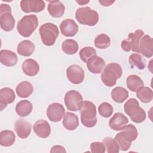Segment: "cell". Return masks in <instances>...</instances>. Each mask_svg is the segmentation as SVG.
<instances>
[{"mask_svg": "<svg viewBox=\"0 0 153 153\" xmlns=\"http://www.w3.org/2000/svg\"><path fill=\"white\" fill-rule=\"evenodd\" d=\"M81 121L86 127H93L97 123L96 108L94 104L88 100L83 101L79 109Z\"/></svg>", "mask_w": 153, "mask_h": 153, "instance_id": "6da1fadb", "label": "cell"}, {"mask_svg": "<svg viewBox=\"0 0 153 153\" xmlns=\"http://www.w3.org/2000/svg\"><path fill=\"white\" fill-rule=\"evenodd\" d=\"M123 74L121 66L116 63L107 65L101 74L103 83L108 87H112L116 84L117 80L121 78Z\"/></svg>", "mask_w": 153, "mask_h": 153, "instance_id": "7a4b0ae2", "label": "cell"}, {"mask_svg": "<svg viewBox=\"0 0 153 153\" xmlns=\"http://www.w3.org/2000/svg\"><path fill=\"white\" fill-rule=\"evenodd\" d=\"M124 109L126 114L134 123H140L146 119L145 111L140 107L139 102L136 99H129L125 103Z\"/></svg>", "mask_w": 153, "mask_h": 153, "instance_id": "3957f363", "label": "cell"}, {"mask_svg": "<svg viewBox=\"0 0 153 153\" xmlns=\"http://www.w3.org/2000/svg\"><path fill=\"white\" fill-rule=\"evenodd\" d=\"M38 25V19L36 16L33 14L26 15L18 22L17 30L20 35L27 38L32 34Z\"/></svg>", "mask_w": 153, "mask_h": 153, "instance_id": "277c9868", "label": "cell"}, {"mask_svg": "<svg viewBox=\"0 0 153 153\" xmlns=\"http://www.w3.org/2000/svg\"><path fill=\"white\" fill-rule=\"evenodd\" d=\"M42 43L47 46L54 44L59 34L57 26L52 23H45L41 25L39 29Z\"/></svg>", "mask_w": 153, "mask_h": 153, "instance_id": "5b68a950", "label": "cell"}, {"mask_svg": "<svg viewBox=\"0 0 153 153\" xmlns=\"http://www.w3.org/2000/svg\"><path fill=\"white\" fill-rule=\"evenodd\" d=\"M75 18L81 25L93 26L99 21V14L89 7H81L76 10Z\"/></svg>", "mask_w": 153, "mask_h": 153, "instance_id": "8992f818", "label": "cell"}, {"mask_svg": "<svg viewBox=\"0 0 153 153\" xmlns=\"http://www.w3.org/2000/svg\"><path fill=\"white\" fill-rule=\"evenodd\" d=\"M65 104L67 109L71 111H79L83 102L81 93L76 90H69L65 95Z\"/></svg>", "mask_w": 153, "mask_h": 153, "instance_id": "52a82bcc", "label": "cell"}, {"mask_svg": "<svg viewBox=\"0 0 153 153\" xmlns=\"http://www.w3.org/2000/svg\"><path fill=\"white\" fill-rule=\"evenodd\" d=\"M66 76L68 80L74 84H79L84 79V71L79 65H70L66 69Z\"/></svg>", "mask_w": 153, "mask_h": 153, "instance_id": "ba28073f", "label": "cell"}, {"mask_svg": "<svg viewBox=\"0 0 153 153\" xmlns=\"http://www.w3.org/2000/svg\"><path fill=\"white\" fill-rule=\"evenodd\" d=\"M65 109L63 106L59 103L50 104L47 109L46 114L48 118L52 122H59L65 115Z\"/></svg>", "mask_w": 153, "mask_h": 153, "instance_id": "9c48e42d", "label": "cell"}, {"mask_svg": "<svg viewBox=\"0 0 153 153\" xmlns=\"http://www.w3.org/2000/svg\"><path fill=\"white\" fill-rule=\"evenodd\" d=\"M22 10L26 13H39L44 10L45 7V2L43 1L22 0L20 2Z\"/></svg>", "mask_w": 153, "mask_h": 153, "instance_id": "30bf717a", "label": "cell"}, {"mask_svg": "<svg viewBox=\"0 0 153 153\" xmlns=\"http://www.w3.org/2000/svg\"><path fill=\"white\" fill-rule=\"evenodd\" d=\"M31 130V124L25 119L20 118L15 122L14 130L17 135L21 139L27 138L30 134Z\"/></svg>", "mask_w": 153, "mask_h": 153, "instance_id": "8fae6325", "label": "cell"}, {"mask_svg": "<svg viewBox=\"0 0 153 153\" xmlns=\"http://www.w3.org/2000/svg\"><path fill=\"white\" fill-rule=\"evenodd\" d=\"M60 32L66 37L75 36L78 31V26L75 22L71 19L64 20L60 24Z\"/></svg>", "mask_w": 153, "mask_h": 153, "instance_id": "7c38bea8", "label": "cell"}, {"mask_svg": "<svg viewBox=\"0 0 153 153\" xmlns=\"http://www.w3.org/2000/svg\"><path fill=\"white\" fill-rule=\"evenodd\" d=\"M139 53L148 58L152 56L153 41L149 35H145L141 38L139 44Z\"/></svg>", "mask_w": 153, "mask_h": 153, "instance_id": "4fadbf2b", "label": "cell"}, {"mask_svg": "<svg viewBox=\"0 0 153 153\" xmlns=\"http://www.w3.org/2000/svg\"><path fill=\"white\" fill-rule=\"evenodd\" d=\"M128 123V118L121 112H117L109 121V126L115 131L121 130Z\"/></svg>", "mask_w": 153, "mask_h": 153, "instance_id": "5bb4252c", "label": "cell"}, {"mask_svg": "<svg viewBox=\"0 0 153 153\" xmlns=\"http://www.w3.org/2000/svg\"><path fill=\"white\" fill-rule=\"evenodd\" d=\"M87 66L90 72L93 74H100L105 66V60L100 57L94 56L87 62Z\"/></svg>", "mask_w": 153, "mask_h": 153, "instance_id": "9a60e30c", "label": "cell"}, {"mask_svg": "<svg viewBox=\"0 0 153 153\" xmlns=\"http://www.w3.org/2000/svg\"><path fill=\"white\" fill-rule=\"evenodd\" d=\"M33 129L35 133L39 137L47 138L51 133V127L49 123L44 120L37 121L33 126Z\"/></svg>", "mask_w": 153, "mask_h": 153, "instance_id": "2e32d148", "label": "cell"}, {"mask_svg": "<svg viewBox=\"0 0 153 153\" xmlns=\"http://www.w3.org/2000/svg\"><path fill=\"white\" fill-rule=\"evenodd\" d=\"M16 98L14 91L8 87H4L0 90V108L1 111L7 107L8 104L13 103Z\"/></svg>", "mask_w": 153, "mask_h": 153, "instance_id": "e0dca14e", "label": "cell"}, {"mask_svg": "<svg viewBox=\"0 0 153 153\" xmlns=\"http://www.w3.org/2000/svg\"><path fill=\"white\" fill-rule=\"evenodd\" d=\"M22 68L24 74L29 76H33L37 75L39 71V64L32 59L25 60L22 63Z\"/></svg>", "mask_w": 153, "mask_h": 153, "instance_id": "ac0fdd59", "label": "cell"}, {"mask_svg": "<svg viewBox=\"0 0 153 153\" xmlns=\"http://www.w3.org/2000/svg\"><path fill=\"white\" fill-rule=\"evenodd\" d=\"M17 56L13 51L8 50H2L0 51V62L6 66H13L17 62Z\"/></svg>", "mask_w": 153, "mask_h": 153, "instance_id": "d6986e66", "label": "cell"}, {"mask_svg": "<svg viewBox=\"0 0 153 153\" xmlns=\"http://www.w3.org/2000/svg\"><path fill=\"white\" fill-rule=\"evenodd\" d=\"M47 10L51 17L59 18L64 14L65 7L60 1H51L48 5Z\"/></svg>", "mask_w": 153, "mask_h": 153, "instance_id": "ffe728a7", "label": "cell"}, {"mask_svg": "<svg viewBox=\"0 0 153 153\" xmlns=\"http://www.w3.org/2000/svg\"><path fill=\"white\" fill-rule=\"evenodd\" d=\"M0 25L1 29L6 32L11 31L15 26V19L11 13L0 14Z\"/></svg>", "mask_w": 153, "mask_h": 153, "instance_id": "44dd1931", "label": "cell"}, {"mask_svg": "<svg viewBox=\"0 0 153 153\" xmlns=\"http://www.w3.org/2000/svg\"><path fill=\"white\" fill-rule=\"evenodd\" d=\"M143 34L144 32L142 30L137 29L134 32V33L131 32L128 35L127 39L131 47V50L133 52L139 53V44Z\"/></svg>", "mask_w": 153, "mask_h": 153, "instance_id": "7402d4cb", "label": "cell"}, {"mask_svg": "<svg viewBox=\"0 0 153 153\" xmlns=\"http://www.w3.org/2000/svg\"><path fill=\"white\" fill-rule=\"evenodd\" d=\"M63 125L64 127L68 130L72 131L75 130L79 125L78 116L72 112H67L64 115Z\"/></svg>", "mask_w": 153, "mask_h": 153, "instance_id": "603a6c76", "label": "cell"}, {"mask_svg": "<svg viewBox=\"0 0 153 153\" xmlns=\"http://www.w3.org/2000/svg\"><path fill=\"white\" fill-rule=\"evenodd\" d=\"M34 44L29 40H23L17 45V53L23 56H30L35 50Z\"/></svg>", "mask_w": 153, "mask_h": 153, "instance_id": "cb8c5ba5", "label": "cell"}, {"mask_svg": "<svg viewBox=\"0 0 153 153\" xmlns=\"http://www.w3.org/2000/svg\"><path fill=\"white\" fill-rule=\"evenodd\" d=\"M16 91L19 97L26 98L32 94L33 91V87L30 82L25 81L17 85Z\"/></svg>", "mask_w": 153, "mask_h": 153, "instance_id": "d4e9b609", "label": "cell"}, {"mask_svg": "<svg viewBox=\"0 0 153 153\" xmlns=\"http://www.w3.org/2000/svg\"><path fill=\"white\" fill-rule=\"evenodd\" d=\"M33 109L32 103L27 100H22L19 102L16 106V113L22 117H25L29 115Z\"/></svg>", "mask_w": 153, "mask_h": 153, "instance_id": "484cf974", "label": "cell"}, {"mask_svg": "<svg viewBox=\"0 0 153 153\" xmlns=\"http://www.w3.org/2000/svg\"><path fill=\"white\" fill-rule=\"evenodd\" d=\"M16 140V135L11 130H4L0 132V145L8 147L12 146Z\"/></svg>", "mask_w": 153, "mask_h": 153, "instance_id": "4316f807", "label": "cell"}, {"mask_svg": "<svg viewBox=\"0 0 153 153\" xmlns=\"http://www.w3.org/2000/svg\"><path fill=\"white\" fill-rule=\"evenodd\" d=\"M111 97L114 102L121 103L128 98V92L122 87H117L112 90Z\"/></svg>", "mask_w": 153, "mask_h": 153, "instance_id": "83f0119b", "label": "cell"}, {"mask_svg": "<svg viewBox=\"0 0 153 153\" xmlns=\"http://www.w3.org/2000/svg\"><path fill=\"white\" fill-rule=\"evenodd\" d=\"M127 88L131 91L135 92L140 87L144 86L142 79L136 75H130L126 79Z\"/></svg>", "mask_w": 153, "mask_h": 153, "instance_id": "f1b7e54d", "label": "cell"}, {"mask_svg": "<svg viewBox=\"0 0 153 153\" xmlns=\"http://www.w3.org/2000/svg\"><path fill=\"white\" fill-rule=\"evenodd\" d=\"M121 133L127 141L130 142L135 140L138 135L136 127L131 124L126 125L122 128Z\"/></svg>", "mask_w": 153, "mask_h": 153, "instance_id": "f546056e", "label": "cell"}, {"mask_svg": "<svg viewBox=\"0 0 153 153\" xmlns=\"http://www.w3.org/2000/svg\"><path fill=\"white\" fill-rule=\"evenodd\" d=\"M79 48L78 44L76 41L72 39H68L65 40L62 45V49L63 51L68 55L75 54Z\"/></svg>", "mask_w": 153, "mask_h": 153, "instance_id": "4dcf8cb0", "label": "cell"}, {"mask_svg": "<svg viewBox=\"0 0 153 153\" xmlns=\"http://www.w3.org/2000/svg\"><path fill=\"white\" fill-rule=\"evenodd\" d=\"M137 97L143 103H149L153 98V93L151 89L148 87H142L136 91Z\"/></svg>", "mask_w": 153, "mask_h": 153, "instance_id": "1f68e13d", "label": "cell"}, {"mask_svg": "<svg viewBox=\"0 0 153 153\" xmlns=\"http://www.w3.org/2000/svg\"><path fill=\"white\" fill-rule=\"evenodd\" d=\"M94 45L99 49L107 48L111 45L110 38L105 33H100L96 36L94 40Z\"/></svg>", "mask_w": 153, "mask_h": 153, "instance_id": "d6a6232c", "label": "cell"}, {"mask_svg": "<svg viewBox=\"0 0 153 153\" xmlns=\"http://www.w3.org/2000/svg\"><path fill=\"white\" fill-rule=\"evenodd\" d=\"M128 62L132 67H136L139 70L144 69L145 68V63L144 62L142 56L139 54H131L128 58Z\"/></svg>", "mask_w": 153, "mask_h": 153, "instance_id": "836d02e7", "label": "cell"}, {"mask_svg": "<svg viewBox=\"0 0 153 153\" xmlns=\"http://www.w3.org/2000/svg\"><path fill=\"white\" fill-rule=\"evenodd\" d=\"M103 143L105 145L108 153H117L120 149L118 143L111 137H106L103 139Z\"/></svg>", "mask_w": 153, "mask_h": 153, "instance_id": "e575fe53", "label": "cell"}, {"mask_svg": "<svg viewBox=\"0 0 153 153\" xmlns=\"http://www.w3.org/2000/svg\"><path fill=\"white\" fill-rule=\"evenodd\" d=\"M79 55L81 60L87 63L91 57L96 55V50L91 47H85L79 51Z\"/></svg>", "mask_w": 153, "mask_h": 153, "instance_id": "d590c367", "label": "cell"}, {"mask_svg": "<svg viewBox=\"0 0 153 153\" xmlns=\"http://www.w3.org/2000/svg\"><path fill=\"white\" fill-rule=\"evenodd\" d=\"M99 114L104 118H109L113 113L112 106L108 102L102 103L98 107Z\"/></svg>", "mask_w": 153, "mask_h": 153, "instance_id": "8d00e7d4", "label": "cell"}, {"mask_svg": "<svg viewBox=\"0 0 153 153\" xmlns=\"http://www.w3.org/2000/svg\"><path fill=\"white\" fill-rule=\"evenodd\" d=\"M118 145L119 149L123 151H127L131 145V142L127 141L121 134V132L117 133L114 138Z\"/></svg>", "mask_w": 153, "mask_h": 153, "instance_id": "74e56055", "label": "cell"}, {"mask_svg": "<svg viewBox=\"0 0 153 153\" xmlns=\"http://www.w3.org/2000/svg\"><path fill=\"white\" fill-rule=\"evenodd\" d=\"M91 152L93 153H104L106 151L105 145L99 142H94L90 146Z\"/></svg>", "mask_w": 153, "mask_h": 153, "instance_id": "f35d334b", "label": "cell"}, {"mask_svg": "<svg viewBox=\"0 0 153 153\" xmlns=\"http://www.w3.org/2000/svg\"><path fill=\"white\" fill-rule=\"evenodd\" d=\"M121 47L122 49L126 52H128L131 50V47H130V43L127 39L122 41Z\"/></svg>", "mask_w": 153, "mask_h": 153, "instance_id": "ab89813d", "label": "cell"}, {"mask_svg": "<svg viewBox=\"0 0 153 153\" xmlns=\"http://www.w3.org/2000/svg\"><path fill=\"white\" fill-rule=\"evenodd\" d=\"M66 150L65 149V148L62 146L60 145H55L53 146L51 150H50V152H66Z\"/></svg>", "mask_w": 153, "mask_h": 153, "instance_id": "60d3db41", "label": "cell"}, {"mask_svg": "<svg viewBox=\"0 0 153 153\" xmlns=\"http://www.w3.org/2000/svg\"><path fill=\"white\" fill-rule=\"evenodd\" d=\"M3 13H11V8L8 4H1L0 5V14Z\"/></svg>", "mask_w": 153, "mask_h": 153, "instance_id": "b9f144b4", "label": "cell"}, {"mask_svg": "<svg viewBox=\"0 0 153 153\" xmlns=\"http://www.w3.org/2000/svg\"><path fill=\"white\" fill-rule=\"evenodd\" d=\"M115 1H99V2L103 6L105 7H108L109 5H111Z\"/></svg>", "mask_w": 153, "mask_h": 153, "instance_id": "7bdbcfd3", "label": "cell"}, {"mask_svg": "<svg viewBox=\"0 0 153 153\" xmlns=\"http://www.w3.org/2000/svg\"><path fill=\"white\" fill-rule=\"evenodd\" d=\"M76 2H77V3H78L79 5H84L85 4H87V3H88V2H89V1H76Z\"/></svg>", "mask_w": 153, "mask_h": 153, "instance_id": "ee69618b", "label": "cell"}]
</instances>
